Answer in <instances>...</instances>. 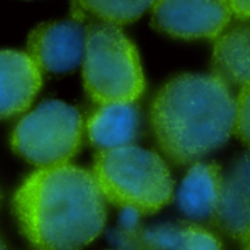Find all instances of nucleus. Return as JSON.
<instances>
[{
  "instance_id": "obj_1",
  "label": "nucleus",
  "mask_w": 250,
  "mask_h": 250,
  "mask_svg": "<svg viewBox=\"0 0 250 250\" xmlns=\"http://www.w3.org/2000/svg\"><path fill=\"white\" fill-rule=\"evenodd\" d=\"M27 238L40 250H78L104 228L106 200L93 174L74 165L40 168L14 199Z\"/></svg>"
},
{
  "instance_id": "obj_2",
  "label": "nucleus",
  "mask_w": 250,
  "mask_h": 250,
  "mask_svg": "<svg viewBox=\"0 0 250 250\" xmlns=\"http://www.w3.org/2000/svg\"><path fill=\"white\" fill-rule=\"evenodd\" d=\"M234 115L235 99L225 83L208 74H181L158 91L150 124L162 153L187 165L228 142Z\"/></svg>"
},
{
  "instance_id": "obj_3",
  "label": "nucleus",
  "mask_w": 250,
  "mask_h": 250,
  "mask_svg": "<svg viewBox=\"0 0 250 250\" xmlns=\"http://www.w3.org/2000/svg\"><path fill=\"white\" fill-rule=\"evenodd\" d=\"M91 174L104 200L142 215L161 210L174 197L165 161L134 145L99 152Z\"/></svg>"
},
{
  "instance_id": "obj_4",
  "label": "nucleus",
  "mask_w": 250,
  "mask_h": 250,
  "mask_svg": "<svg viewBox=\"0 0 250 250\" xmlns=\"http://www.w3.org/2000/svg\"><path fill=\"white\" fill-rule=\"evenodd\" d=\"M85 30L83 80L87 94L100 106L133 104L145 91L136 46L115 25L102 22Z\"/></svg>"
},
{
  "instance_id": "obj_5",
  "label": "nucleus",
  "mask_w": 250,
  "mask_h": 250,
  "mask_svg": "<svg viewBox=\"0 0 250 250\" xmlns=\"http://www.w3.org/2000/svg\"><path fill=\"white\" fill-rule=\"evenodd\" d=\"M83 139V118L77 107L47 100L27 113L12 133L14 150L33 165L50 168L66 165Z\"/></svg>"
},
{
  "instance_id": "obj_6",
  "label": "nucleus",
  "mask_w": 250,
  "mask_h": 250,
  "mask_svg": "<svg viewBox=\"0 0 250 250\" xmlns=\"http://www.w3.org/2000/svg\"><path fill=\"white\" fill-rule=\"evenodd\" d=\"M150 9L155 28L183 40H216L231 21L227 2L162 0Z\"/></svg>"
},
{
  "instance_id": "obj_7",
  "label": "nucleus",
  "mask_w": 250,
  "mask_h": 250,
  "mask_svg": "<svg viewBox=\"0 0 250 250\" xmlns=\"http://www.w3.org/2000/svg\"><path fill=\"white\" fill-rule=\"evenodd\" d=\"M87 30L77 20L52 21L39 25L28 37V56L40 72L66 74L84 56Z\"/></svg>"
},
{
  "instance_id": "obj_8",
  "label": "nucleus",
  "mask_w": 250,
  "mask_h": 250,
  "mask_svg": "<svg viewBox=\"0 0 250 250\" xmlns=\"http://www.w3.org/2000/svg\"><path fill=\"white\" fill-rule=\"evenodd\" d=\"M240 243H250V150L234 158L222 172L219 202L210 221Z\"/></svg>"
},
{
  "instance_id": "obj_9",
  "label": "nucleus",
  "mask_w": 250,
  "mask_h": 250,
  "mask_svg": "<svg viewBox=\"0 0 250 250\" xmlns=\"http://www.w3.org/2000/svg\"><path fill=\"white\" fill-rule=\"evenodd\" d=\"M42 87V72L27 53L0 50V119L30 107Z\"/></svg>"
},
{
  "instance_id": "obj_10",
  "label": "nucleus",
  "mask_w": 250,
  "mask_h": 250,
  "mask_svg": "<svg viewBox=\"0 0 250 250\" xmlns=\"http://www.w3.org/2000/svg\"><path fill=\"white\" fill-rule=\"evenodd\" d=\"M222 171L216 162H197L183 178L177 202L193 221H212L221 193Z\"/></svg>"
},
{
  "instance_id": "obj_11",
  "label": "nucleus",
  "mask_w": 250,
  "mask_h": 250,
  "mask_svg": "<svg viewBox=\"0 0 250 250\" xmlns=\"http://www.w3.org/2000/svg\"><path fill=\"white\" fill-rule=\"evenodd\" d=\"M212 75L237 87L250 84V21H240L215 40Z\"/></svg>"
},
{
  "instance_id": "obj_12",
  "label": "nucleus",
  "mask_w": 250,
  "mask_h": 250,
  "mask_svg": "<svg viewBox=\"0 0 250 250\" xmlns=\"http://www.w3.org/2000/svg\"><path fill=\"white\" fill-rule=\"evenodd\" d=\"M139 125L140 115L134 104H104L88 118L87 134L99 152L112 150L133 146Z\"/></svg>"
},
{
  "instance_id": "obj_13",
  "label": "nucleus",
  "mask_w": 250,
  "mask_h": 250,
  "mask_svg": "<svg viewBox=\"0 0 250 250\" xmlns=\"http://www.w3.org/2000/svg\"><path fill=\"white\" fill-rule=\"evenodd\" d=\"M149 250H224L219 238L193 222H171L142 229Z\"/></svg>"
},
{
  "instance_id": "obj_14",
  "label": "nucleus",
  "mask_w": 250,
  "mask_h": 250,
  "mask_svg": "<svg viewBox=\"0 0 250 250\" xmlns=\"http://www.w3.org/2000/svg\"><path fill=\"white\" fill-rule=\"evenodd\" d=\"M152 5L153 2H77L74 8L80 11L77 18L80 22L84 14H90L103 21V24L118 27V24H128L139 20Z\"/></svg>"
},
{
  "instance_id": "obj_15",
  "label": "nucleus",
  "mask_w": 250,
  "mask_h": 250,
  "mask_svg": "<svg viewBox=\"0 0 250 250\" xmlns=\"http://www.w3.org/2000/svg\"><path fill=\"white\" fill-rule=\"evenodd\" d=\"M232 134H235V137L250 150V84L241 87L238 96L235 97Z\"/></svg>"
},
{
  "instance_id": "obj_16",
  "label": "nucleus",
  "mask_w": 250,
  "mask_h": 250,
  "mask_svg": "<svg viewBox=\"0 0 250 250\" xmlns=\"http://www.w3.org/2000/svg\"><path fill=\"white\" fill-rule=\"evenodd\" d=\"M116 241L118 243L113 250H149L142 237V229L124 231L118 235Z\"/></svg>"
},
{
  "instance_id": "obj_17",
  "label": "nucleus",
  "mask_w": 250,
  "mask_h": 250,
  "mask_svg": "<svg viewBox=\"0 0 250 250\" xmlns=\"http://www.w3.org/2000/svg\"><path fill=\"white\" fill-rule=\"evenodd\" d=\"M229 15L237 18L238 21H250V2H227Z\"/></svg>"
},
{
  "instance_id": "obj_18",
  "label": "nucleus",
  "mask_w": 250,
  "mask_h": 250,
  "mask_svg": "<svg viewBox=\"0 0 250 250\" xmlns=\"http://www.w3.org/2000/svg\"><path fill=\"white\" fill-rule=\"evenodd\" d=\"M0 250H5V247H3V244H2V241H0Z\"/></svg>"
},
{
  "instance_id": "obj_19",
  "label": "nucleus",
  "mask_w": 250,
  "mask_h": 250,
  "mask_svg": "<svg viewBox=\"0 0 250 250\" xmlns=\"http://www.w3.org/2000/svg\"><path fill=\"white\" fill-rule=\"evenodd\" d=\"M244 250H250V243H247V246H246V249Z\"/></svg>"
}]
</instances>
